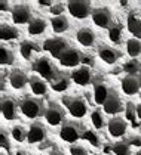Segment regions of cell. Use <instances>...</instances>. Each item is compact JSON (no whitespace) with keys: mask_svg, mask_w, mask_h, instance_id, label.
I'll return each mask as SVG.
<instances>
[{"mask_svg":"<svg viewBox=\"0 0 141 155\" xmlns=\"http://www.w3.org/2000/svg\"><path fill=\"white\" fill-rule=\"evenodd\" d=\"M19 111L25 118L36 120L40 115H45V104L43 101L37 99V97H25L24 101L19 102Z\"/></svg>","mask_w":141,"mask_h":155,"instance_id":"cell-1","label":"cell"},{"mask_svg":"<svg viewBox=\"0 0 141 155\" xmlns=\"http://www.w3.org/2000/svg\"><path fill=\"white\" fill-rule=\"evenodd\" d=\"M85 127L82 124H79L77 121H65L61 129H59V137L67 143L74 145L76 142H79V139L83 137L85 133Z\"/></svg>","mask_w":141,"mask_h":155,"instance_id":"cell-2","label":"cell"},{"mask_svg":"<svg viewBox=\"0 0 141 155\" xmlns=\"http://www.w3.org/2000/svg\"><path fill=\"white\" fill-rule=\"evenodd\" d=\"M33 70H34L40 78H43L45 81H54L57 78L59 72L57 67L52 64V61L46 58V56H39L37 59L33 62Z\"/></svg>","mask_w":141,"mask_h":155,"instance_id":"cell-3","label":"cell"},{"mask_svg":"<svg viewBox=\"0 0 141 155\" xmlns=\"http://www.w3.org/2000/svg\"><path fill=\"white\" fill-rule=\"evenodd\" d=\"M65 8H67L69 13L76 19H85L94 12L92 5L88 0H70Z\"/></svg>","mask_w":141,"mask_h":155,"instance_id":"cell-4","label":"cell"},{"mask_svg":"<svg viewBox=\"0 0 141 155\" xmlns=\"http://www.w3.org/2000/svg\"><path fill=\"white\" fill-rule=\"evenodd\" d=\"M62 102H64L65 109L69 111V114L73 118L80 120L88 112V107L82 97H62Z\"/></svg>","mask_w":141,"mask_h":155,"instance_id":"cell-5","label":"cell"},{"mask_svg":"<svg viewBox=\"0 0 141 155\" xmlns=\"http://www.w3.org/2000/svg\"><path fill=\"white\" fill-rule=\"evenodd\" d=\"M65 111L64 108L59 107L58 104H49L46 107V111H45V120L49 126L52 127H58V126H62L65 121Z\"/></svg>","mask_w":141,"mask_h":155,"instance_id":"cell-6","label":"cell"},{"mask_svg":"<svg viewBox=\"0 0 141 155\" xmlns=\"http://www.w3.org/2000/svg\"><path fill=\"white\" fill-rule=\"evenodd\" d=\"M92 22L94 25L100 27V28H111L113 27V15H111V11L106 8V6H101V8H95L92 15Z\"/></svg>","mask_w":141,"mask_h":155,"instance_id":"cell-7","label":"cell"},{"mask_svg":"<svg viewBox=\"0 0 141 155\" xmlns=\"http://www.w3.org/2000/svg\"><path fill=\"white\" fill-rule=\"evenodd\" d=\"M43 49L46 50L51 56L59 59L62 56V53L70 49V46H69V41L67 40L57 37V38H49V40H46L45 45H43Z\"/></svg>","mask_w":141,"mask_h":155,"instance_id":"cell-8","label":"cell"},{"mask_svg":"<svg viewBox=\"0 0 141 155\" xmlns=\"http://www.w3.org/2000/svg\"><path fill=\"white\" fill-rule=\"evenodd\" d=\"M83 55L79 49L70 48L69 50H65L62 53V56L59 58V65L64 67V68H74V67H79L83 62Z\"/></svg>","mask_w":141,"mask_h":155,"instance_id":"cell-9","label":"cell"},{"mask_svg":"<svg viewBox=\"0 0 141 155\" xmlns=\"http://www.w3.org/2000/svg\"><path fill=\"white\" fill-rule=\"evenodd\" d=\"M18 111H19V104H16L15 99L12 97H2V104H0V112L3 115V118L6 121H15L18 118Z\"/></svg>","mask_w":141,"mask_h":155,"instance_id":"cell-10","label":"cell"},{"mask_svg":"<svg viewBox=\"0 0 141 155\" xmlns=\"http://www.w3.org/2000/svg\"><path fill=\"white\" fill-rule=\"evenodd\" d=\"M12 21L16 25H28L33 19H31V8L28 5H15L12 8Z\"/></svg>","mask_w":141,"mask_h":155,"instance_id":"cell-11","label":"cell"},{"mask_svg":"<svg viewBox=\"0 0 141 155\" xmlns=\"http://www.w3.org/2000/svg\"><path fill=\"white\" fill-rule=\"evenodd\" d=\"M46 127H45V124L43 123H40V121H34V123H31L30 124V127H28V133H27V142L31 143V145H34V143H39L42 142V140H45L46 139Z\"/></svg>","mask_w":141,"mask_h":155,"instance_id":"cell-12","label":"cell"},{"mask_svg":"<svg viewBox=\"0 0 141 155\" xmlns=\"http://www.w3.org/2000/svg\"><path fill=\"white\" fill-rule=\"evenodd\" d=\"M122 109H123V104H122L119 93L116 90H110V95L103 105V111L108 115H118Z\"/></svg>","mask_w":141,"mask_h":155,"instance_id":"cell-13","label":"cell"},{"mask_svg":"<svg viewBox=\"0 0 141 155\" xmlns=\"http://www.w3.org/2000/svg\"><path fill=\"white\" fill-rule=\"evenodd\" d=\"M126 129H128L126 121L123 118H120V117H113V118L108 120V123H107V130L110 133V136L115 137V139L123 137L125 133H126Z\"/></svg>","mask_w":141,"mask_h":155,"instance_id":"cell-14","label":"cell"},{"mask_svg":"<svg viewBox=\"0 0 141 155\" xmlns=\"http://www.w3.org/2000/svg\"><path fill=\"white\" fill-rule=\"evenodd\" d=\"M71 80L77 84V86H82V87L91 84V81H92L91 68H89L88 65H82V67L76 68L74 71L71 72Z\"/></svg>","mask_w":141,"mask_h":155,"instance_id":"cell-15","label":"cell"},{"mask_svg":"<svg viewBox=\"0 0 141 155\" xmlns=\"http://www.w3.org/2000/svg\"><path fill=\"white\" fill-rule=\"evenodd\" d=\"M98 58L103 61L104 64H108V65H113L116 64L119 59H120V52L116 50L111 46H107V45H101L98 48Z\"/></svg>","mask_w":141,"mask_h":155,"instance_id":"cell-16","label":"cell"},{"mask_svg":"<svg viewBox=\"0 0 141 155\" xmlns=\"http://www.w3.org/2000/svg\"><path fill=\"white\" fill-rule=\"evenodd\" d=\"M120 87L123 90V93L128 96H134L138 93V90L141 89L140 78H137L135 75H125L120 80Z\"/></svg>","mask_w":141,"mask_h":155,"instance_id":"cell-17","label":"cell"},{"mask_svg":"<svg viewBox=\"0 0 141 155\" xmlns=\"http://www.w3.org/2000/svg\"><path fill=\"white\" fill-rule=\"evenodd\" d=\"M28 83H30V78L21 70H13L9 74V84H11V87L13 90H23Z\"/></svg>","mask_w":141,"mask_h":155,"instance_id":"cell-18","label":"cell"},{"mask_svg":"<svg viewBox=\"0 0 141 155\" xmlns=\"http://www.w3.org/2000/svg\"><path fill=\"white\" fill-rule=\"evenodd\" d=\"M76 40L79 41V45H82L83 48H91L95 45L97 36L91 28H80L76 34Z\"/></svg>","mask_w":141,"mask_h":155,"instance_id":"cell-19","label":"cell"},{"mask_svg":"<svg viewBox=\"0 0 141 155\" xmlns=\"http://www.w3.org/2000/svg\"><path fill=\"white\" fill-rule=\"evenodd\" d=\"M110 90L106 84L100 80H97L94 84V101L97 105H104V102L107 101V97L110 95Z\"/></svg>","mask_w":141,"mask_h":155,"instance_id":"cell-20","label":"cell"},{"mask_svg":"<svg viewBox=\"0 0 141 155\" xmlns=\"http://www.w3.org/2000/svg\"><path fill=\"white\" fill-rule=\"evenodd\" d=\"M126 28L134 38L141 40V18L135 13H129L126 18Z\"/></svg>","mask_w":141,"mask_h":155,"instance_id":"cell-21","label":"cell"},{"mask_svg":"<svg viewBox=\"0 0 141 155\" xmlns=\"http://www.w3.org/2000/svg\"><path fill=\"white\" fill-rule=\"evenodd\" d=\"M30 90H31V93L36 96V97H40V96H45L48 93V83L43 80V78H40V77H30Z\"/></svg>","mask_w":141,"mask_h":155,"instance_id":"cell-22","label":"cell"},{"mask_svg":"<svg viewBox=\"0 0 141 155\" xmlns=\"http://www.w3.org/2000/svg\"><path fill=\"white\" fill-rule=\"evenodd\" d=\"M48 28L46 19L43 18H34L30 24L27 25V33L30 36H42Z\"/></svg>","mask_w":141,"mask_h":155,"instance_id":"cell-23","label":"cell"},{"mask_svg":"<svg viewBox=\"0 0 141 155\" xmlns=\"http://www.w3.org/2000/svg\"><path fill=\"white\" fill-rule=\"evenodd\" d=\"M51 28H52L54 33L61 34V33H64V31H67L70 28V22H69V19L64 15H61V16H52V19H51Z\"/></svg>","mask_w":141,"mask_h":155,"instance_id":"cell-24","label":"cell"},{"mask_svg":"<svg viewBox=\"0 0 141 155\" xmlns=\"http://www.w3.org/2000/svg\"><path fill=\"white\" fill-rule=\"evenodd\" d=\"M19 37V31L16 27H12L8 24H2L0 27V38L2 41H11Z\"/></svg>","mask_w":141,"mask_h":155,"instance_id":"cell-25","label":"cell"},{"mask_svg":"<svg viewBox=\"0 0 141 155\" xmlns=\"http://www.w3.org/2000/svg\"><path fill=\"white\" fill-rule=\"evenodd\" d=\"M39 50H40V48L36 43H33V41H23L19 45V53H21L23 59L25 61H30L31 56H33V53L39 52Z\"/></svg>","mask_w":141,"mask_h":155,"instance_id":"cell-26","label":"cell"},{"mask_svg":"<svg viewBox=\"0 0 141 155\" xmlns=\"http://www.w3.org/2000/svg\"><path fill=\"white\" fill-rule=\"evenodd\" d=\"M69 86H70V78H69V75L61 74V72L57 75V78H55L54 81H51V87H52L55 92H64V90L69 89Z\"/></svg>","mask_w":141,"mask_h":155,"instance_id":"cell-27","label":"cell"},{"mask_svg":"<svg viewBox=\"0 0 141 155\" xmlns=\"http://www.w3.org/2000/svg\"><path fill=\"white\" fill-rule=\"evenodd\" d=\"M125 48H126V53L131 58H138L141 55V41L138 38H134V37L128 38L125 43Z\"/></svg>","mask_w":141,"mask_h":155,"instance_id":"cell-28","label":"cell"},{"mask_svg":"<svg viewBox=\"0 0 141 155\" xmlns=\"http://www.w3.org/2000/svg\"><path fill=\"white\" fill-rule=\"evenodd\" d=\"M13 62H15V55H13L12 49L2 45V48H0V65L2 67H11V65H13Z\"/></svg>","mask_w":141,"mask_h":155,"instance_id":"cell-29","label":"cell"},{"mask_svg":"<svg viewBox=\"0 0 141 155\" xmlns=\"http://www.w3.org/2000/svg\"><path fill=\"white\" fill-rule=\"evenodd\" d=\"M27 133H28V130H25L23 126L16 124V126H13L11 129V137L15 140V142L21 143L27 139Z\"/></svg>","mask_w":141,"mask_h":155,"instance_id":"cell-30","label":"cell"},{"mask_svg":"<svg viewBox=\"0 0 141 155\" xmlns=\"http://www.w3.org/2000/svg\"><path fill=\"white\" fill-rule=\"evenodd\" d=\"M91 123H92V126H94L97 130H100V129H103L104 127V124H106V120H104V115H103V111L101 109H94L92 112H91Z\"/></svg>","mask_w":141,"mask_h":155,"instance_id":"cell-31","label":"cell"},{"mask_svg":"<svg viewBox=\"0 0 141 155\" xmlns=\"http://www.w3.org/2000/svg\"><path fill=\"white\" fill-rule=\"evenodd\" d=\"M82 139H85L86 142L91 143V145H92V146H95V148H100V146H101V139H100V136H98L94 130L86 129V130H85V133H83Z\"/></svg>","mask_w":141,"mask_h":155,"instance_id":"cell-32","label":"cell"},{"mask_svg":"<svg viewBox=\"0 0 141 155\" xmlns=\"http://www.w3.org/2000/svg\"><path fill=\"white\" fill-rule=\"evenodd\" d=\"M122 36H123V33H122V28L119 27L118 24H115L110 30H108V40L113 43V45H118L122 41Z\"/></svg>","mask_w":141,"mask_h":155,"instance_id":"cell-33","label":"cell"},{"mask_svg":"<svg viewBox=\"0 0 141 155\" xmlns=\"http://www.w3.org/2000/svg\"><path fill=\"white\" fill-rule=\"evenodd\" d=\"M131 146L128 142H118L113 145V154L115 155H131Z\"/></svg>","mask_w":141,"mask_h":155,"instance_id":"cell-34","label":"cell"},{"mask_svg":"<svg viewBox=\"0 0 141 155\" xmlns=\"http://www.w3.org/2000/svg\"><path fill=\"white\" fill-rule=\"evenodd\" d=\"M9 134H11V133H8V130H6L5 127L0 131V148H2V151H9V149H11Z\"/></svg>","mask_w":141,"mask_h":155,"instance_id":"cell-35","label":"cell"},{"mask_svg":"<svg viewBox=\"0 0 141 155\" xmlns=\"http://www.w3.org/2000/svg\"><path fill=\"white\" fill-rule=\"evenodd\" d=\"M123 70L126 72V75H135L138 70H140V64L137 62V61H131V62H126L125 64V67H123Z\"/></svg>","mask_w":141,"mask_h":155,"instance_id":"cell-36","label":"cell"},{"mask_svg":"<svg viewBox=\"0 0 141 155\" xmlns=\"http://www.w3.org/2000/svg\"><path fill=\"white\" fill-rule=\"evenodd\" d=\"M69 152H70V155H88V151H86L83 146L77 145V143L71 145L70 149H69Z\"/></svg>","mask_w":141,"mask_h":155,"instance_id":"cell-37","label":"cell"},{"mask_svg":"<svg viewBox=\"0 0 141 155\" xmlns=\"http://www.w3.org/2000/svg\"><path fill=\"white\" fill-rule=\"evenodd\" d=\"M65 9H67V8H64L62 5H59V3H55V5H54V6H52V8L49 9V12L52 13L54 16H61V13L64 12Z\"/></svg>","mask_w":141,"mask_h":155,"instance_id":"cell-38","label":"cell"},{"mask_svg":"<svg viewBox=\"0 0 141 155\" xmlns=\"http://www.w3.org/2000/svg\"><path fill=\"white\" fill-rule=\"evenodd\" d=\"M125 114H126V117L129 120L134 118V117H137V115H135V104L128 102V104H126V108H125Z\"/></svg>","mask_w":141,"mask_h":155,"instance_id":"cell-39","label":"cell"},{"mask_svg":"<svg viewBox=\"0 0 141 155\" xmlns=\"http://www.w3.org/2000/svg\"><path fill=\"white\" fill-rule=\"evenodd\" d=\"M131 146H141V137L140 136H132L129 140H128Z\"/></svg>","mask_w":141,"mask_h":155,"instance_id":"cell-40","label":"cell"},{"mask_svg":"<svg viewBox=\"0 0 141 155\" xmlns=\"http://www.w3.org/2000/svg\"><path fill=\"white\" fill-rule=\"evenodd\" d=\"M0 11H2V12H6V11H11V12H12L11 5H9V2H6V0H2V2H0Z\"/></svg>","mask_w":141,"mask_h":155,"instance_id":"cell-41","label":"cell"},{"mask_svg":"<svg viewBox=\"0 0 141 155\" xmlns=\"http://www.w3.org/2000/svg\"><path fill=\"white\" fill-rule=\"evenodd\" d=\"M37 5L39 6H54L55 5V2H51V0H42V2H37Z\"/></svg>","mask_w":141,"mask_h":155,"instance_id":"cell-42","label":"cell"},{"mask_svg":"<svg viewBox=\"0 0 141 155\" xmlns=\"http://www.w3.org/2000/svg\"><path fill=\"white\" fill-rule=\"evenodd\" d=\"M135 115H137L138 120H141V102L140 104H135Z\"/></svg>","mask_w":141,"mask_h":155,"instance_id":"cell-43","label":"cell"},{"mask_svg":"<svg viewBox=\"0 0 141 155\" xmlns=\"http://www.w3.org/2000/svg\"><path fill=\"white\" fill-rule=\"evenodd\" d=\"M51 155H61V154H59L58 151H55V152H52V154H51Z\"/></svg>","mask_w":141,"mask_h":155,"instance_id":"cell-44","label":"cell"},{"mask_svg":"<svg viewBox=\"0 0 141 155\" xmlns=\"http://www.w3.org/2000/svg\"><path fill=\"white\" fill-rule=\"evenodd\" d=\"M135 155H141V151H138V152H137V154H135Z\"/></svg>","mask_w":141,"mask_h":155,"instance_id":"cell-45","label":"cell"},{"mask_svg":"<svg viewBox=\"0 0 141 155\" xmlns=\"http://www.w3.org/2000/svg\"><path fill=\"white\" fill-rule=\"evenodd\" d=\"M0 155H6V154H5V152H3V151H2V154H0Z\"/></svg>","mask_w":141,"mask_h":155,"instance_id":"cell-46","label":"cell"},{"mask_svg":"<svg viewBox=\"0 0 141 155\" xmlns=\"http://www.w3.org/2000/svg\"><path fill=\"white\" fill-rule=\"evenodd\" d=\"M140 84H141V75H140Z\"/></svg>","mask_w":141,"mask_h":155,"instance_id":"cell-47","label":"cell"}]
</instances>
